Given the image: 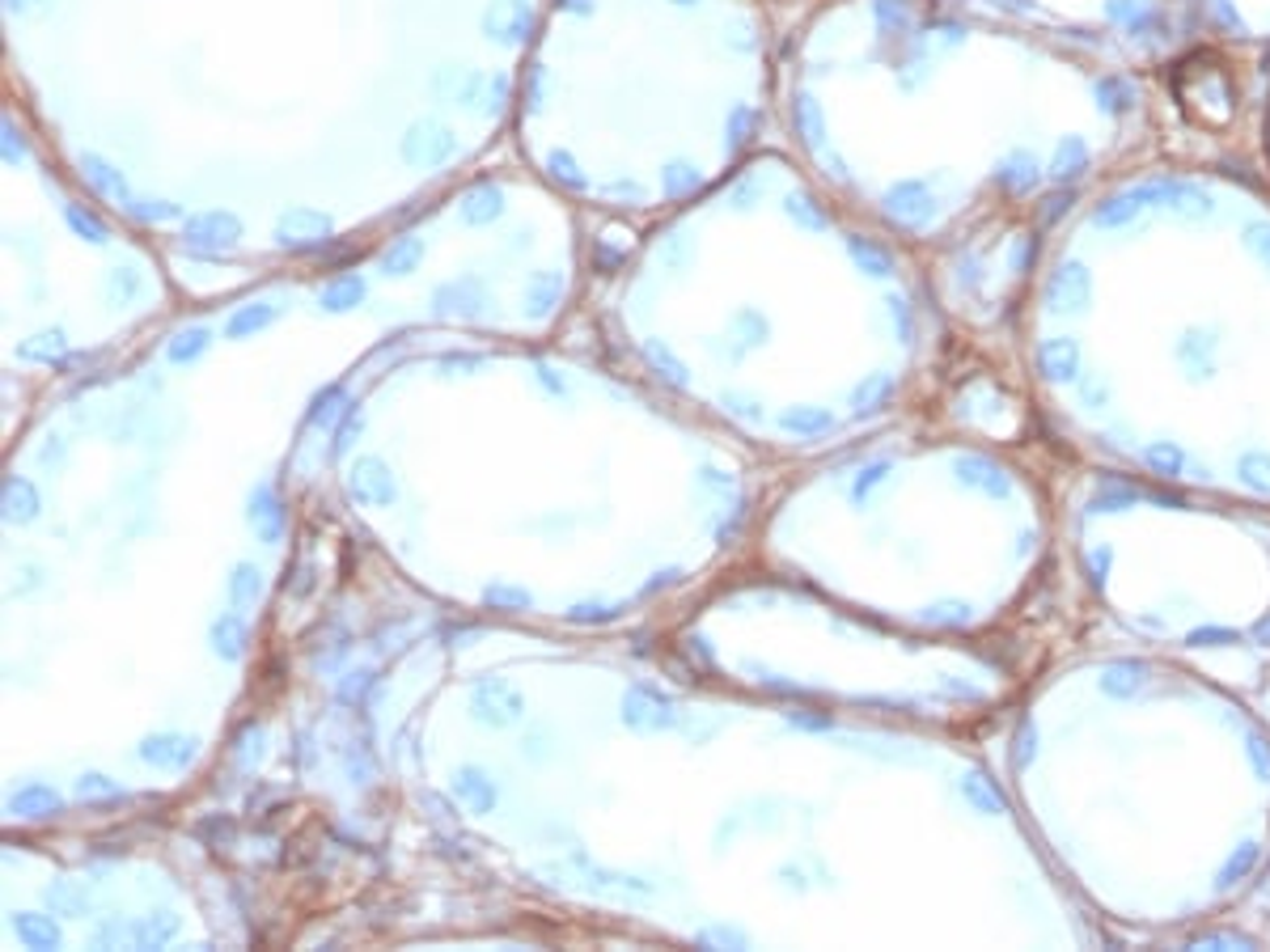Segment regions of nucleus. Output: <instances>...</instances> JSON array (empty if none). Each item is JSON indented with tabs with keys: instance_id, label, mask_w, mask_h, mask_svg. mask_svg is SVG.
Segmentation results:
<instances>
[{
	"instance_id": "f03ea898",
	"label": "nucleus",
	"mask_w": 1270,
	"mask_h": 952,
	"mask_svg": "<svg viewBox=\"0 0 1270 952\" xmlns=\"http://www.w3.org/2000/svg\"><path fill=\"white\" fill-rule=\"evenodd\" d=\"M1181 293L1190 297L1194 309H1186V301L1168 313V364H1173V390L1177 394H1203V373H1207V394H1219L1228 390L1224 386V373H1219V360L1232 356L1241 368H1249L1258 360V339L1262 331H1249V335H1236L1232 339V326H1241L1245 318H1254L1249 305L1241 309H1224V297H1228V280L1216 276V301H1199V289L1194 280H1177ZM1177 293V289H1173ZM1177 293V297H1181Z\"/></svg>"
},
{
	"instance_id": "f257e3e1",
	"label": "nucleus",
	"mask_w": 1270,
	"mask_h": 952,
	"mask_svg": "<svg viewBox=\"0 0 1270 952\" xmlns=\"http://www.w3.org/2000/svg\"><path fill=\"white\" fill-rule=\"evenodd\" d=\"M1088 585L1131 631L1199 640L1249 627L1270 605V547L1254 508L1152 496L1148 479L1106 474L1075 508Z\"/></svg>"
}]
</instances>
